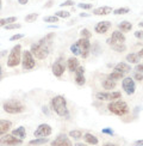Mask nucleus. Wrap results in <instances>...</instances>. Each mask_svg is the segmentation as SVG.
<instances>
[{
  "instance_id": "1",
  "label": "nucleus",
  "mask_w": 143,
  "mask_h": 146,
  "mask_svg": "<svg viewBox=\"0 0 143 146\" xmlns=\"http://www.w3.org/2000/svg\"><path fill=\"white\" fill-rule=\"evenodd\" d=\"M49 41L50 40H48L47 37H43L42 40H39L38 42H36V43L31 44V50H30V52L32 53V55L35 58L39 59V60L45 59L48 55H49V53H50V49H49L50 43H49Z\"/></svg>"
},
{
  "instance_id": "2",
  "label": "nucleus",
  "mask_w": 143,
  "mask_h": 146,
  "mask_svg": "<svg viewBox=\"0 0 143 146\" xmlns=\"http://www.w3.org/2000/svg\"><path fill=\"white\" fill-rule=\"evenodd\" d=\"M50 104H51L52 110L55 111L58 116L69 117V110H68V107H67V101H66V98L63 96H61V95L55 96L50 101Z\"/></svg>"
},
{
  "instance_id": "3",
  "label": "nucleus",
  "mask_w": 143,
  "mask_h": 146,
  "mask_svg": "<svg viewBox=\"0 0 143 146\" xmlns=\"http://www.w3.org/2000/svg\"><path fill=\"white\" fill-rule=\"evenodd\" d=\"M107 109L110 110V113L115 114V115H118V116H123V115L129 113L128 103L124 102V101H121V100L110 102L109 106H107Z\"/></svg>"
},
{
  "instance_id": "4",
  "label": "nucleus",
  "mask_w": 143,
  "mask_h": 146,
  "mask_svg": "<svg viewBox=\"0 0 143 146\" xmlns=\"http://www.w3.org/2000/svg\"><path fill=\"white\" fill-rule=\"evenodd\" d=\"M20 62H22V46L17 44L10 52V55L7 58V66L9 67H17Z\"/></svg>"
},
{
  "instance_id": "5",
  "label": "nucleus",
  "mask_w": 143,
  "mask_h": 146,
  "mask_svg": "<svg viewBox=\"0 0 143 146\" xmlns=\"http://www.w3.org/2000/svg\"><path fill=\"white\" fill-rule=\"evenodd\" d=\"M3 108L9 114H20L25 110V107L23 106V103H20L17 100H10L7 102H5Z\"/></svg>"
},
{
  "instance_id": "6",
  "label": "nucleus",
  "mask_w": 143,
  "mask_h": 146,
  "mask_svg": "<svg viewBox=\"0 0 143 146\" xmlns=\"http://www.w3.org/2000/svg\"><path fill=\"white\" fill-rule=\"evenodd\" d=\"M22 65L24 70H33L35 68V58L32 55V53L30 50H24L22 55Z\"/></svg>"
},
{
  "instance_id": "7",
  "label": "nucleus",
  "mask_w": 143,
  "mask_h": 146,
  "mask_svg": "<svg viewBox=\"0 0 143 146\" xmlns=\"http://www.w3.org/2000/svg\"><path fill=\"white\" fill-rule=\"evenodd\" d=\"M121 92L119 91H113V92H97L95 94V98L100 101H117L121 100Z\"/></svg>"
},
{
  "instance_id": "8",
  "label": "nucleus",
  "mask_w": 143,
  "mask_h": 146,
  "mask_svg": "<svg viewBox=\"0 0 143 146\" xmlns=\"http://www.w3.org/2000/svg\"><path fill=\"white\" fill-rule=\"evenodd\" d=\"M122 88L125 91V94L128 96H131L135 94V90H136V85L134 79L131 77H127V78H123L122 80Z\"/></svg>"
},
{
  "instance_id": "9",
  "label": "nucleus",
  "mask_w": 143,
  "mask_h": 146,
  "mask_svg": "<svg viewBox=\"0 0 143 146\" xmlns=\"http://www.w3.org/2000/svg\"><path fill=\"white\" fill-rule=\"evenodd\" d=\"M51 132H52V129H51V127L49 125L42 123L36 128V131L33 132V135L36 138H48L51 134Z\"/></svg>"
},
{
  "instance_id": "10",
  "label": "nucleus",
  "mask_w": 143,
  "mask_h": 146,
  "mask_svg": "<svg viewBox=\"0 0 143 146\" xmlns=\"http://www.w3.org/2000/svg\"><path fill=\"white\" fill-rule=\"evenodd\" d=\"M77 44H79L80 50H81V58L87 59L89 53H91V43H89V40L81 37L79 41H77Z\"/></svg>"
},
{
  "instance_id": "11",
  "label": "nucleus",
  "mask_w": 143,
  "mask_h": 146,
  "mask_svg": "<svg viewBox=\"0 0 143 146\" xmlns=\"http://www.w3.org/2000/svg\"><path fill=\"white\" fill-rule=\"evenodd\" d=\"M51 71H52V73H54V76L57 77V78H60V77H61L63 73H64L66 66H64V64H63V58H62V56H60V58L56 60V61L52 64Z\"/></svg>"
},
{
  "instance_id": "12",
  "label": "nucleus",
  "mask_w": 143,
  "mask_h": 146,
  "mask_svg": "<svg viewBox=\"0 0 143 146\" xmlns=\"http://www.w3.org/2000/svg\"><path fill=\"white\" fill-rule=\"evenodd\" d=\"M125 42V36L122 31H119V30H116V31H113L112 35H111V37L110 38H107L106 41V43L107 44H123Z\"/></svg>"
},
{
  "instance_id": "13",
  "label": "nucleus",
  "mask_w": 143,
  "mask_h": 146,
  "mask_svg": "<svg viewBox=\"0 0 143 146\" xmlns=\"http://www.w3.org/2000/svg\"><path fill=\"white\" fill-rule=\"evenodd\" d=\"M0 143L3 145H7V146H18L23 143V140L14 137L13 134H5L0 138Z\"/></svg>"
},
{
  "instance_id": "14",
  "label": "nucleus",
  "mask_w": 143,
  "mask_h": 146,
  "mask_svg": "<svg viewBox=\"0 0 143 146\" xmlns=\"http://www.w3.org/2000/svg\"><path fill=\"white\" fill-rule=\"evenodd\" d=\"M51 146H73L69 138L66 134H58L50 144Z\"/></svg>"
},
{
  "instance_id": "15",
  "label": "nucleus",
  "mask_w": 143,
  "mask_h": 146,
  "mask_svg": "<svg viewBox=\"0 0 143 146\" xmlns=\"http://www.w3.org/2000/svg\"><path fill=\"white\" fill-rule=\"evenodd\" d=\"M75 83L79 85V86H82L86 83V78H85V68L83 66H79L77 70L75 71Z\"/></svg>"
},
{
  "instance_id": "16",
  "label": "nucleus",
  "mask_w": 143,
  "mask_h": 146,
  "mask_svg": "<svg viewBox=\"0 0 143 146\" xmlns=\"http://www.w3.org/2000/svg\"><path fill=\"white\" fill-rule=\"evenodd\" d=\"M110 28H111V23L109 21H103V22H99L97 25H95L94 30H95V33H97V34L103 35V34L109 31Z\"/></svg>"
},
{
  "instance_id": "17",
  "label": "nucleus",
  "mask_w": 143,
  "mask_h": 146,
  "mask_svg": "<svg viewBox=\"0 0 143 146\" xmlns=\"http://www.w3.org/2000/svg\"><path fill=\"white\" fill-rule=\"evenodd\" d=\"M111 12H113V9L110 7V6H100V7H97L93 10V15L95 16H106L110 15Z\"/></svg>"
},
{
  "instance_id": "18",
  "label": "nucleus",
  "mask_w": 143,
  "mask_h": 146,
  "mask_svg": "<svg viewBox=\"0 0 143 146\" xmlns=\"http://www.w3.org/2000/svg\"><path fill=\"white\" fill-rule=\"evenodd\" d=\"M113 71L121 72V73H123V74H128V73L131 72V67H130V65L127 64V62H119L113 67Z\"/></svg>"
},
{
  "instance_id": "19",
  "label": "nucleus",
  "mask_w": 143,
  "mask_h": 146,
  "mask_svg": "<svg viewBox=\"0 0 143 146\" xmlns=\"http://www.w3.org/2000/svg\"><path fill=\"white\" fill-rule=\"evenodd\" d=\"M79 66H80L79 60H77L76 58H69V59L67 60V68H68L69 72L75 73V71L77 70V67H79Z\"/></svg>"
},
{
  "instance_id": "20",
  "label": "nucleus",
  "mask_w": 143,
  "mask_h": 146,
  "mask_svg": "<svg viewBox=\"0 0 143 146\" xmlns=\"http://www.w3.org/2000/svg\"><path fill=\"white\" fill-rule=\"evenodd\" d=\"M12 126V122L10 120H0V137L5 135Z\"/></svg>"
},
{
  "instance_id": "21",
  "label": "nucleus",
  "mask_w": 143,
  "mask_h": 146,
  "mask_svg": "<svg viewBox=\"0 0 143 146\" xmlns=\"http://www.w3.org/2000/svg\"><path fill=\"white\" fill-rule=\"evenodd\" d=\"M118 29H119V31H122V33H129V31H131V29H133V24L129 21H123L118 24Z\"/></svg>"
},
{
  "instance_id": "22",
  "label": "nucleus",
  "mask_w": 143,
  "mask_h": 146,
  "mask_svg": "<svg viewBox=\"0 0 143 146\" xmlns=\"http://www.w3.org/2000/svg\"><path fill=\"white\" fill-rule=\"evenodd\" d=\"M12 134L23 140V139L26 137V131H25V128H24L23 126H20V127H18V128H16V129L12 131Z\"/></svg>"
},
{
  "instance_id": "23",
  "label": "nucleus",
  "mask_w": 143,
  "mask_h": 146,
  "mask_svg": "<svg viewBox=\"0 0 143 146\" xmlns=\"http://www.w3.org/2000/svg\"><path fill=\"white\" fill-rule=\"evenodd\" d=\"M125 59H127V61L129 62V64H135V65H137L140 62V56H138V54L137 53H130V54H128L127 56H125Z\"/></svg>"
},
{
  "instance_id": "24",
  "label": "nucleus",
  "mask_w": 143,
  "mask_h": 146,
  "mask_svg": "<svg viewBox=\"0 0 143 146\" xmlns=\"http://www.w3.org/2000/svg\"><path fill=\"white\" fill-rule=\"evenodd\" d=\"M103 88L105 89V90H113L116 88V82L115 80H112V79H110V78H106V79H104L103 80Z\"/></svg>"
},
{
  "instance_id": "25",
  "label": "nucleus",
  "mask_w": 143,
  "mask_h": 146,
  "mask_svg": "<svg viewBox=\"0 0 143 146\" xmlns=\"http://www.w3.org/2000/svg\"><path fill=\"white\" fill-rule=\"evenodd\" d=\"M83 138H85V141L87 144H91V145H97L98 144V138L94 137L93 134H91V133H86V134L83 135Z\"/></svg>"
},
{
  "instance_id": "26",
  "label": "nucleus",
  "mask_w": 143,
  "mask_h": 146,
  "mask_svg": "<svg viewBox=\"0 0 143 146\" xmlns=\"http://www.w3.org/2000/svg\"><path fill=\"white\" fill-rule=\"evenodd\" d=\"M17 21V17H9V18H0V27H6L7 24L14 23Z\"/></svg>"
},
{
  "instance_id": "27",
  "label": "nucleus",
  "mask_w": 143,
  "mask_h": 146,
  "mask_svg": "<svg viewBox=\"0 0 143 146\" xmlns=\"http://www.w3.org/2000/svg\"><path fill=\"white\" fill-rule=\"evenodd\" d=\"M123 77H124L123 73L117 72V71H113L112 73H110V76H107V78H110V79H112V80H115V82L121 80V79H123Z\"/></svg>"
},
{
  "instance_id": "28",
  "label": "nucleus",
  "mask_w": 143,
  "mask_h": 146,
  "mask_svg": "<svg viewBox=\"0 0 143 146\" xmlns=\"http://www.w3.org/2000/svg\"><path fill=\"white\" fill-rule=\"evenodd\" d=\"M48 141V138H37V139H33V140H30V145L32 146H36V145H43V144H47Z\"/></svg>"
},
{
  "instance_id": "29",
  "label": "nucleus",
  "mask_w": 143,
  "mask_h": 146,
  "mask_svg": "<svg viewBox=\"0 0 143 146\" xmlns=\"http://www.w3.org/2000/svg\"><path fill=\"white\" fill-rule=\"evenodd\" d=\"M111 48L117 53H123V52L127 50V46H125L124 43L123 44H112Z\"/></svg>"
},
{
  "instance_id": "30",
  "label": "nucleus",
  "mask_w": 143,
  "mask_h": 146,
  "mask_svg": "<svg viewBox=\"0 0 143 146\" xmlns=\"http://www.w3.org/2000/svg\"><path fill=\"white\" fill-rule=\"evenodd\" d=\"M70 52L74 54V55H81V50H80V47L77 44V42L73 43L70 46Z\"/></svg>"
},
{
  "instance_id": "31",
  "label": "nucleus",
  "mask_w": 143,
  "mask_h": 146,
  "mask_svg": "<svg viewBox=\"0 0 143 146\" xmlns=\"http://www.w3.org/2000/svg\"><path fill=\"white\" fill-rule=\"evenodd\" d=\"M129 12H130L129 7H118L116 10H113V13L115 15H127Z\"/></svg>"
},
{
  "instance_id": "32",
  "label": "nucleus",
  "mask_w": 143,
  "mask_h": 146,
  "mask_svg": "<svg viewBox=\"0 0 143 146\" xmlns=\"http://www.w3.org/2000/svg\"><path fill=\"white\" fill-rule=\"evenodd\" d=\"M60 21V18L57 16H47L43 18V22L45 23H57Z\"/></svg>"
},
{
  "instance_id": "33",
  "label": "nucleus",
  "mask_w": 143,
  "mask_h": 146,
  "mask_svg": "<svg viewBox=\"0 0 143 146\" xmlns=\"http://www.w3.org/2000/svg\"><path fill=\"white\" fill-rule=\"evenodd\" d=\"M68 134H69V137H70V138H73V139H76V140H77V139H80V138H81L82 133H81V131H77V129H73V131H70V132L68 133Z\"/></svg>"
},
{
  "instance_id": "34",
  "label": "nucleus",
  "mask_w": 143,
  "mask_h": 146,
  "mask_svg": "<svg viewBox=\"0 0 143 146\" xmlns=\"http://www.w3.org/2000/svg\"><path fill=\"white\" fill-rule=\"evenodd\" d=\"M100 46H99V43L98 42H95V43H93V46L91 47V52L94 54V55H98L99 53H101V49H100Z\"/></svg>"
},
{
  "instance_id": "35",
  "label": "nucleus",
  "mask_w": 143,
  "mask_h": 146,
  "mask_svg": "<svg viewBox=\"0 0 143 146\" xmlns=\"http://www.w3.org/2000/svg\"><path fill=\"white\" fill-rule=\"evenodd\" d=\"M37 18H38V13H30L25 17V22L26 23H33Z\"/></svg>"
},
{
  "instance_id": "36",
  "label": "nucleus",
  "mask_w": 143,
  "mask_h": 146,
  "mask_svg": "<svg viewBox=\"0 0 143 146\" xmlns=\"http://www.w3.org/2000/svg\"><path fill=\"white\" fill-rule=\"evenodd\" d=\"M55 16H57L58 18H69L70 17V13L68 11H57L56 13H55Z\"/></svg>"
},
{
  "instance_id": "37",
  "label": "nucleus",
  "mask_w": 143,
  "mask_h": 146,
  "mask_svg": "<svg viewBox=\"0 0 143 146\" xmlns=\"http://www.w3.org/2000/svg\"><path fill=\"white\" fill-rule=\"evenodd\" d=\"M80 35H81V37H83V38H91L92 37V34H91V31H89L88 29H82L81 31H80Z\"/></svg>"
},
{
  "instance_id": "38",
  "label": "nucleus",
  "mask_w": 143,
  "mask_h": 146,
  "mask_svg": "<svg viewBox=\"0 0 143 146\" xmlns=\"http://www.w3.org/2000/svg\"><path fill=\"white\" fill-rule=\"evenodd\" d=\"M19 28H20V24H18V23H11L5 27L6 30H13V29H19Z\"/></svg>"
},
{
  "instance_id": "39",
  "label": "nucleus",
  "mask_w": 143,
  "mask_h": 146,
  "mask_svg": "<svg viewBox=\"0 0 143 146\" xmlns=\"http://www.w3.org/2000/svg\"><path fill=\"white\" fill-rule=\"evenodd\" d=\"M77 7L81 9V10H91L93 6H92V4H83V3H80V4H77Z\"/></svg>"
},
{
  "instance_id": "40",
  "label": "nucleus",
  "mask_w": 143,
  "mask_h": 146,
  "mask_svg": "<svg viewBox=\"0 0 143 146\" xmlns=\"http://www.w3.org/2000/svg\"><path fill=\"white\" fill-rule=\"evenodd\" d=\"M101 133H103V134L111 135V137L115 135V132H113V129H112V128H103V129H101Z\"/></svg>"
},
{
  "instance_id": "41",
  "label": "nucleus",
  "mask_w": 143,
  "mask_h": 146,
  "mask_svg": "<svg viewBox=\"0 0 143 146\" xmlns=\"http://www.w3.org/2000/svg\"><path fill=\"white\" fill-rule=\"evenodd\" d=\"M75 3L73 1V0H66L64 3H61L60 4V7H66V6H74Z\"/></svg>"
},
{
  "instance_id": "42",
  "label": "nucleus",
  "mask_w": 143,
  "mask_h": 146,
  "mask_svg": "<svg viewBox=\"0 0 143 146\" xmlns=\"http://www.w3.org/2000/svg\"><path fill=\"white\" fill-rule=\"evenodd\" d=\"M134 78L136 79V80H138V82L143 80V73H140V72H136V71H135V74H134Z\"/></svg>"
},
{
  "instance_id": "43",
  "label": "nucleus",
  "mask_w": 143,
  "mask_h": 146,
  "mask_svg": "<svg viewBox=\"0 0 143 146\" xmlns=\"http://www.w3.org/2000/svg\"><path fill=\"white\" fill-rule=\"evenodd\" d=\"M24 37V35L23 34H16V35H13L12 37L10 38V41H17V40H20V38H23Z\"/></svg>"
},
{
  "instance_id": "44",
  "label": "nucleus",
  "mask_w": 143,
  "mask_h": 146,
  "mask_svg": "<svg viewBox=\"0 0 143 146\" xmlns=\"http://www.w3.org/2000/svg\"><path fill=\"white\" fill-rule=\"evenodd\" d=\"M135 37H136V38H140V40H143V31H141V30L136 31V33H135Z\"/></svg>"
},
{
  "instance_id": "45",
  "label": "nucleus",
  "mask_w": 143,
  "mask_h": 146,
  "mask_svg": "<svg viewBox=\"0 0 143 146\" xmlns=\"http://www.w3.org/2000/svg\"><path fill=\"white\" fill-rule=\"evenodd\" d=\"M135 71H136V72H140V73H143V65L137 64L136 67H135Z\"/></svg>"
},
{
  "instance_id": "46",
  "label": "nucleus",
  "mask_w": 143,
  "mask_h": 146,
  "mask_svg": "<svg viewBox=\"0 0 143 146\" xmlns=\"http://www.w3.org/2000/svg\"><path fill=\"white\" fill-rule=\"evenodd\" d=\"M133 145H134V146H143V139H142V140H136V141H134Z\"/></svg>"
},
{
  "instance_id": "47",
  "label": "nucleus",
  "mask_w": 143,
  "mask_h": 146,
  "mask_svg": "<svg viewBox=\"0 0 143 146\" xmlns=\"http://www.w3.org/2000/svg\"><path fill=\"white\" fill-rule=\"evenodd\" d=\"M6 54H7V50H1V52H0V59H1V58H4L5 55H6Z\"/></svg>"
},
{
  "instance_id": "48",
  "label": "nucleus",
  "mask_w": 143,
  "mask_h": 146,
  "mask_svg": "<svg viewBox=\"0 0 143 146\" xmlns=\"http://www.w3.org/2000/svg\"><path fill=\"white\" fill-rule=\"evenodd\" d=\"M28 1L29 0H18V3H19L20 5H25V4H28Z\"/></svg>"
},
{
  "instance_id": "49",
  "label": "nucleus",
  "mask_w": 143,
  "mask_h": 146,
  "mask_svg": "<svg viewBox=\"0 0 143 146\" xmlns=\"http://www.w3.org/2000/svg\"><path fill=\"white\" fill-rule=\"evenodd\" d=\"M80 17L85 18V17H89V13H85V12H82V13H80Z\"/></svg>"
},
{
  "instance_id": "50",
  "label": "nucleus",
  "mask_w": 143,
  "mask_h": 146,
  "mask_svg": "<svg viewBox=\"0 0 143 146\" xmlns=\"http://www.w3.org/2000/svg\"><path fill=\"white\" fill-rule=\"evenodd\" d=\"M51 5H52V0H50V1H48L45 4V7H49V6H51Z\"/></svg>"
},
{
  "instance_id": "51",
  "label": "nucleus",
  "mask_w": 143,
  "mask_h": 146,
  "mask_svg": "<svg viewBox=\"0 0 143 146\" xmlns=\"http://www.w3.org/2000/svg\"><path fill=\"white\" fill-rule=\"evenodd\" d=\"M137 54H138V56H140V58H143V48H142V49H141L138 53H137Z\"/></svg>"
},
{
  "instance_id": "52",
  "label": "nucleus",
  "mask_w": 143,
  "mask_h": 146,
  "mask_svg": "<svg viewBox=\"0 0 143 146\" xmlns=\"http://www.w3.org/2000/svg\"><path fill=\"white\" fill-rule=\"evenodd\" d=\"M75 146H87V145L86 144H81V143H76Z\"/></svg>"
},
{
  "instance_id": "53",
  "label": "nucleus",
  "mask_w": 143,
  "mask_h": 146,
  "mask_svg": "<svg viewBox=\"0 0 143 146\" xmlns=\"http://www.w3.org/2000/svg\"><path fill=\"white\" fill-rule=\"evenodd\" d=\"M42 110H43V111L45 113V115H48V114H49V113H48V109H47L45 107H43V109H42Z\"/></svg>"
},
{
  "instance_id": "54",
  "label": "nucleus",
  "mask_w": 143,
  "mask_h": 146,
  "mask_svg": "<svg viewBox=\"0 0 143 146\" xmlns=\"http://www.w3.org/2000/svg\"><path fill=\"white\" fill-rule=\"evenodd\" d=\"M103 146H116L115 144H110V143H107V144H104Z\"/></svg>"
},
{
  "instance_id": "55",
  "label": "nucleus",
  "mask_w": 143,
  "mask_h": 146,
  "mask_svg": "<svg viewBox=\"0 0 143 146\" xmlns=\"http://www.w3.org/2000/svg\"><path fill=\"white\" fill-rule=\"evenodd\" d=\"M3 77V68H1V66H0V79H1Z\"/></svg>"
},
{
  "instance_id": "56",
  "label": "nucleus",
  "mask_w": 143,
  "mask_h": 146,
  "mask_svg": "<svg viewBox=\"0 0 143 146\" xmlns=\"http://www.w3.org/2000/svg\"><path fill=\"white\" fill-rule=\"evenodd\" d=\"M138 25H140V27H141V28H143V22H141V23H140V24H138Z\"/></svg>"
},
{
  "instance_id": "57",
  "label": "nucleus",
  "mask_w": 143,
  "mask_h": 146,
  "mask_svg": "<svg viewBox=\"0 0 143 146\" xmlns=\"http://www.w3.org/2000/svg\"><path fill=\"white\" fill-rule=\"evenodd\" d=\"M1 7H3V4H1V0H0V10H1Z\"/></svg>"
},
{
  "instance_id": "58",
  "label": "nucleus",
  "mask_w": 143,
  "mask_h": 146,
  "mask_svg": "<svg viewBox=\"0 0 143 146\" xmlns=\"http://www.w3.org/2000/svg\"><path fill=\"white\" fill-rule=\"evenodd\" d=\"M0 146H4V145H3V144H1V143H0Z\"/></svg>"
}]
</instances>
